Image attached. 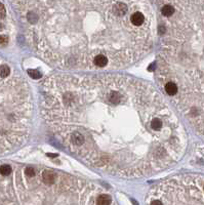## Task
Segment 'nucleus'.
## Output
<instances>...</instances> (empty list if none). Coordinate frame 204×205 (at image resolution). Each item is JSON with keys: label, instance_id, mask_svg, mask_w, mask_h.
<instances>
[{"label": "nucleus", "instance_id": "nucleus-1", "mask_svg": "<svg viewBox=\"0 0 204 205\" xmlns=\"http://www.w3.org/2000/svg\"><path fill=\"white\" fill-rule=\"evenodd\" d=\"M43 115L73 155L96 167L144 173L175 163L185 134L157 131L173 113L152 85L120 75H56L41 86Z\"/></svg>", "mask_w": 204, "mask_h": 205}, {"label": "nucleus", "instance_id": "nucleus-2", "mask_svg": "<svg viewBox=\"0 0 204 205\" xmlns=\"http://www.w3.org/2000/svg\"><path fill=\"white\" fill-rule=\"evenodd\" d=\"M128 12L127 5L123 2H117L112 6V12L113 15L117 18H123L124 16H126V13Z\"/></svg>", "mask_w": 204, "mask_h": 205}, {"label": "nucleus", "instance_id": "nucleus-3", "mask_svg": "<svg viewBox=\"0 0 204 205\" xmlns=\"http://www.w3.org/2000/svg\"><path fill=\"white\" fill-rule=\"evenodd\" d=\"M145 21H146V19H145L144 13H142L140 12H136L130 16V23L132 26H134V27L143 26L145 23Z\"/></svg>", "mask_w": 204, "mask_h": 205}, {"label": "nucleus", "instance_id": "nucleus-4", "mask_svg": "<svg viewBox=\"0 0 204 205\" xmlns=\"http://www.w3.org/2000/svg\"><path fill=\"white\" fill-rule=\"evenodd\" d=\"M164 89H165V92H166L169 96H175L178 95V85H176L173 81H167L165 83Z\"/></svg>", "mask_w": 204, "mask_h": 205}, {"label": "nucleus", "instance_id": "nucleus-5", "mask_svg": "<svg viewBox=\"0 0 204 205\" xmlns=\"http://www.w3.org/2000/svg\"><path fill=\"white\" fill-rule=\"evenodd\" d=\"M57 179V174L54 171L50 170H45L42 173V181L44 184L46 185H52Z\"/></svg>", "mask_w": 204, "mask_h": 205}, {"label": "nucleus", "instance_id": "nucleus-6", "mask_svg": "<svg viewBox=\"0 0 204 205\" xmlns=\"http://www.w3.org/2000/svg\"><path fill=\"white\" fill-rule=\"evenodd\" d=\"M93 64L100 68H104V67H106V66H108L109 59L104 54H98V55H95V59H93Z\"/></svg>", "mask_w": 204, "mask_h": 205}, {"label": "nucleus", "instance_id": "nucleus-7", "mask_svg": "<svg viewBox=\"0 0 204 205\" xmlns=\"http://www.w3.org/2000/svg\"><path fill=\"white\" fill-rule=\"evenodd\" d=\"M112 199L107 194H102L96 198V205H110Z\"/></svg>", "mask_w": 204, "mask_h": 205}, {"label": "nucleus", "instance_id": "nucleus-8", "mask_svg": "<svg viewBox=\"0 0 204 205\" xmlns=\"http://www.w3.org/2000/svg\"><path fill=\"white\" fill-rule=\"evenodd\" d=\"M161 12H162V15H163L164 16H167V18H168V16H171L173 13H175V8H173L172 5L166 4V5H164V6L162 7Z\"/></svg>", "mask_w": 204, "mask_h": 205}, {"label": "nucleus", "instance_id": "nucleus-9", "mask_svg": "<svg viewBox=\"0 0 204 205\" xmlns=\"http://www.w3.org/2000/svg\"><path fill=\"white\" fill-rule=\"evenodd\" d=\"M10 74V68L6 64H1L0 65V77L1 78H7Z\"/></svg>", "mask_w": 204, "mask_h": 205}, {"label": "nucleus", "instance_id": "nucleus-10", "mask_svg": "<svg viewBox=\"0 0 204 205\" xmlns=\"http://www.w3.org/2000/svg\"><path fill=\"white\" fill-rule=\"evenodd\" d=\"M10 172H12V167H10L9 165L3 164V165L0 166V173H1L2 175L7 176V175H9Z\"/></svg>", "mask_w": 204, "mask_h": 205}, {"label": "nucleus", "instance_id": "nucleus-11", "mask_svg": "<svg viewBox=\"0 0 204 205\" xmlns=\"http://www.w3.org/2000/svg\"><path fill=\"white\" fill-rule=\"evenodd\" d=\"M28 74L30 75V77L33 79H39L41 78V73L37 70H29Z\"/></svg>", "mask_w": 204, "mask_h": 205}, {"label": "nucleus", "instance_id": "nucleus-12", "mask_svg": "<svg viewBox=\"0 0 204 205\" xmlns=\"http://www.w3.org/2000/svg\"><path fill=\"white\" fill-rule=\"evenodd\" d=\"M25 173L28 178H33L35 175V170L33 167H27L26 170H25Z\"/></svg>", "mask_w": 204, "mask_h": 205}, {"label": "nucleus", "instance_id": "nucleus-13", "mask_svg": "<svg viewBox=\"0 0 204 205\" xmlns=\"http://www.w3.org/2000/svg\"><path fill=\"white\" fill-rule=\"evenodd\" d=\"M8 42V37L6 35H0V45H5Z\"/></svg>", "mask_w": 204, "mask_h": 205}, {"label": "nucleus", "instance_id": "nucleus-14", "mask_svg": "<svg viewBox=\"0 0 204 205\" xmlns=\"http://www.w3.org/2000/svg\"><path fill=\"white\" fill-rule=\"evenodd\" d=\"M5 16H6V9H5L4 5L0 2V18H5Z\"/></svg>", "mask_w": 204, "mask_h": 205}, {"label": "nucleus", "instance_id": "nucleus-15", "mask_svg": "<svg viewBox=\"0 0 204 205\" xmlns=\"http://www.w3.org/2000/svg\"><path fill=\"white\" fill-rule=\"evenodd\" d=\"M150 205H163V204H162L161 201H159V200H154V201H152V203Z\"/></svg>", "mask_w": 204, "mask_h": 205}]
</instances>
